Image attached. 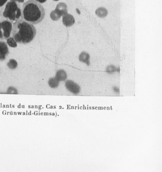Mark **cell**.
Wrapping results in <instances>:
<instances>
[{"instance_id":"1","label":"cell","mask_w":162,"mask_h":172,"mask_svg":"<svg viewBox=\"0 0 162 172\" xmlns=\"http://www.w3.org/2000/svg\"><path fill=\"white\" fill-rule=\"evenodd\" d=\"M36 35L35 27L25 20H19L13 24L12 30V38L16 43L22 44H28L33 40Z\"/></svg>"},{"instance_id":"2","label":"cell","mask_w":162,"mask_h":172,"mask_svg":"<svg viewBox=\"0 0 162 172\" xmlns=\"http://www.w3.org/2000/svg\"><path fill=\"white\" fill-rule=\"evenodd\" d=\"M43 6L36 0H29L23 5L21 18L32 24L41 22L45 16Z\"/></svg>"},{"instance_id":"3","label":"cell","mask_w":162,"mask_h":172,"mask_svg":"<svg viewBox=\"0 0 162 172\" xmlns=\"http://www.w3.org/2000/svg\"><path fill=\"white\" fill-rule=\"evenodd\" d=\"M3 15L4 17L7 18L11 23L17 21L21 17L20 5L14 1L9 2L6 5Z\"/></svg>"},{"instance_id":"4","label":"cell","mask_w":162,"mask_h":172,"mask_svg":"<svg viewBox=\"0 0 162 172\" xmlns=\"http://www.w3.org/2000/svg\"><path fill=\"white\" fill-rule=\"evenodd\" d=\"M12 23L8 20L0 22V39L7 40L9 38L12 33Z\"/></svg>"},{"instance_id":"5","label":"cell","mask_w":162,"mask_h":172,"mask_svg":"<svg viewBox=\"0 0 162 172\" xmlns=\"http://www.w3.org/2000/svg\"><path fill=\"white\" fill-rule=\"evenodd\" d=\"M65 86L67 91L74 95H78L81 91V88L79 84L71 80H66Z\"/></svg>"},{"instance_id":"6","label":"cell","mask_w":162,"mask_h":172,"mask_svg":"<svg viewBox=\"0 0 162 172\" xmlns=\"http://www.w3.org/2000/svg\"><path fill=\"white\" fill-rule=\"evenodd\" d=\"M9 53L7 44L3 41H0V61L5 60Z\"/></svg>"},{"instance_id":"7","label":"cell","mask_w":162,"mask_h":172,"mask_svg":"<svg viewBox=\"0 0 162 172\" xmlns=\"http://www.w3.org/2000/svg\"><path fill=\"white\" fill-rule=\"evenodd\" d=\"M55 77L60 82L65 81L67 79V74L64 70H59L58 71L56 72Z\"/></svg>"},{"instance_id":"8","label":"cell","mask_w":162,"mask_h":172,"mask_svg":"<svg viewBox=\"0 0 162 172\" xmlns=\"http://www.w3.org/2000/svg\"><path fill=\"white\" fill-rule=\"evenodd\" d=\"M48 83L50 88L55 89L58 87L60 84V81L55 77L50 78L48 80Z\"/></svg>"},{"instance_id":"9","label":"cell","mask_w":162,"mask_h":172,"mask_svg":"<svg viewBox=\"0 0 162 172\" xmlns=\"http://www.w3.org/2000/svg\"><path fill=\"white\" fill-rule=\"evenodd\" d=\"M74 22V19L73 16L71 15H65L63 17V23L65 26H72V24Z\"/></svg>"},{"instance_id":"10","label":"cell","mask_w":162,"mask_h":172,"mask_svg":"<svg viewBox=\"0 0 162 172\" xmlns=\"http://www.w3.org/2000/svg\"><path fill=\"white\" fill-rule=\"evenodd\" d=\"M79 60L88 65H89V56L86 53H83L79 56Z\"/></svg>"},{"instance_id":"11","label":"cell","mask_w":162,"mask_h":172,"mask_svg":"<svg viewBox=\"0 0 162 172\" xmlns=\"http://www.w3.org/2000/svg\"><path fill=\"white\" fill-rule=\"evenodd\" d=\"M96 14L100 18L105 17L108 14V11L105 8H100L96 11Z\"/></svg>"},{"instance_id":"12","label":"cell","mask_w":162,"mask_h":172,"mask_svg":"<svg viewBox=\"0 0 162 172\" xmlns=\"http://www.w3.org/2000/svg\"><path fill=\"white\" fill-rule=\"evenodd\" d=\"M57 10H58V12L61 13V14L66 13V5L64 3H60L59 4L58 6L57 7Z\"/></svg>"},{"instance_id":"13","label":"cell","mask_w":162,"mask_h":172,"mask_svg":"<svg viewBox=\"0 0 162 172\" xmlns=\"http://www.w3.org/2000/svg\"><path fill=\"white\" fill-rule=\"evenodd\" d=\"M7 66L10 69H15L18 66L17 62L16 60H14V59H11V60H9V61L8 62V63H7Z\"/></svg>"},{"instance_id":"14","label":"cell","mask_w":162,"mask_h":172,"mask_svg":"<svg viewBox=\"0 0 162 172\" xmlns=\"http://www.w3.org/2000/svg\"><path fill=\"white\" fill-rule=\"evenodd\" d=\"M6 94L8 95H18V91L17 88H15V87L10 86L7 89V92Z\"/></svg>"},{"instance_id":"15","label":"cell","mask_w":162,"mask_h":172,"mask_svg":"<svg viewBox=\"0 0 162 172\" xmlns=\"http://www.w3.org/2000/svg\"><path fill=\"white\" fill-rule=\"evenodd\" d=\"M7 44L9 45L10 47L12 48H15L17 47V43L13 38H8L7 40Z\"/></svg>"},{"instance_id":"16","label":"cell","mask_w":162,"mask_h":172,"mask_svg":"<svg viewBox=\"0 0 162 172\" xmlns=\"http://www.w3.org/2000/svg\"><path fill=\"white\" fill-rule=\"evenodd\" d=\"M117 71V68L114 66H109L106 69V72L109 74H113Z\"/></svg>"},{"instance_id":"17","label":"cell","mask_w":162,"mask_h":172,"mask_svg":"<svg viewBox=\"0 0 162 172\" xmlns=\"http://www.w3.org/2000/svg\"><path fill=\"white\" fill-rule=\"evenodd\" d=\"M51 17L54 19V20H58L59 19L60 17V15H59V13L58 12H52V15H51Z\"/></svg>"},{"instance_id":"18","label":"cell","mask_w":162,"mask_h":172,"mask_svg":"<svg viewBox=\"0 0 162 172\" xmlns=\"http://www.w3.org/2000/svg\"><path fill=\"white\" fill-rule=\"evenodd\" d=\"M8 0H0V7H2L6 4Z\"/></svg>"},{"instance_id":"19","label":"cell","mask_w":162,"mask_h":172,"mask_svg":"<svg viewBox=\"0 0 162 172\" xmlns=\"http://www.w3.org/2000/svg\"><path fill=\"white\" fill-rule=\"evenodd\" d=\"M113 90L114 92H116V93H119L120 90L118 87H113Z\"/></svg>"},{"instance_id":"20","label":"cell","mask_w":162,"mask_h":172,"mask_svg":"<svg viewBox=\"0 0 162 172\" xmlns=\"http://www.w3.org/2000/svg\"><path fill=\"white\" fill-rule=\"evenodd\" d=\"M36 1L40 3H44L47 1V0H36Z\"/></svg>"},{"instance_id":"21","label":"cell","mask_w":162,"mask_h":172,"mask_svg":"<svg viewBox=\"0 0 162 172\" xmlns=\"http://www.w3.org/2000/svg\"><path fill=\"white\" fill-rule=\"evenodd\" d=\"M55 1H58L59 0H54Z\"/></svg>"}]
</instances>
